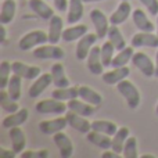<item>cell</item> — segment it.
<instances>
[{"mask_svg": "<svg viewBox=\"0 0 158 158\" xmlns=\"http://www.w3.org/2000/svg\"><path fill=\"white\" fill-rule=\"evenodd\" d=\"M117 90L121 96L126 100L128 107L131 108H137L140 104V92L136 86H135L133 82L128 81V79H123L119 83H117Z\"/></svg>", "mask_w": 158, "mask_h": 158, "instance_id": "obj_1", "label": "cell"}, {"mask_svg": "<svg viewBox=\"0 0 158 158\" xmlns=\"http://www.w3.org/2000/svg\"><path fill=\"white\" fill-rule=\"evenodd\" d=\"M46 42H49V35L44 31L36 29L31 31V32L25 33L18 42V47L22 52H28V50L36 49L40 44H44Z\"/></svg>", "mask_w": 158, "mask_h": 158, "instance_id": "obj_2", "label": "cell"}, {"mask_svg": "<svg viewBox=\"0 0 158 158\" xmlns=\"http://www.w3.org/2000/svg\"><path fill=\"white\" fill-rule=\"evenodd\" d=\"M67 106L64 101L57 100V98L52 97V98H44V100H40L39 103H36L35 110L39 112V114H53V115H61L64 112H67Z\"/></svg>", "mask_w": 158, "mask_h": 158, "instance_id": "obj_3", "label": "cell"}, {"mask_svg": "<svg viewBox=\"0 0 158 158\" xmlns=\"http://www.w3.org/2000/svg\"><path fill=\"white\" fill-rule=\"evenodd\" d=\"M33 57L38 60H63L65 52L57 44H40L33 49Z\"/></svg>", "mask_w": 158, "mask_h": 158, "instance_id": "obj_4", "label": "cell"}, {"mask_svg": "<svg viewBox=\"0 0 158 158\" xmlns=\"http://www.w3.org/2000/svg\"><path fill=\"white\" fill-rule=\"evenodd\" d=\"M132 63L144 77L151 78L156 75V64L151 61V58L146 53L136 52L133 54V57H132Z\"/></svg>", "mask_w": 158, "mask_h": 158, "instance_id": "obj_5", "label": "cell"}, {"mask_svg": "<svg viewBox=\"0 0 158 158\" xmlns=\"http://www.w3.org/2000/svg\"><path fill=\"white\" fill-rule=\"evenodd\" d=\"M90 19H92L93 25H94V29H96V33H97L98 39H104L108 33V29H110V18H107L106 14L103 13L101 10L98 8H94V10L90 11Z\"/></svg>", "mask_w": 158, "mask_h": 158, "instance_id": "obj_6", "label": "cell"}, {"mask_svg": "<svg viewBox=\"0 0 158 158\" xmlns=\"http://www.w3.org/2000/svg\"><path fill=\"white\" fill-rule=\"evenodd\" d=\"M97 39H98L97 33H89V32L79 39L77 49H75V56H77L78 60H81V61L86 60L90 50H92V47L94 46V43L97 42Z\"/></svg>", "mask_w": 158, "mask_h": 158, "instance_id": "obj_7", "label": "cell"}, {"mask_svg": "<svg viewBox=\"0 0 158 158\" xmlns=\"http://www.w3.org/2000/svg\"><path fill=\"white\" fill-rule=\"evenodd\" d=\"M131 44L135 49H139V47L158 49V35L153 32H143V31H140L139 33L132 36Z\"/></svg>", "mask_w": 158, "mask_h": 158, "instance_id": "obj_8", "label": "cell"}, {"mask_svg": "<svg viewBox=\"0 0 158 158\" xmlns=\"http://www.w3.org/2000/svg\"><path fill=\"white\" fill-rule=\"evenodd\" d=\"M86 60H87L86 67L90 74H93V75L104 74L103 72L104 65H103V61H101V47L100 46H93Z\"/></svg>", "mask_w": 158, "mask_h": 158, "instance_id": "obj_9", "label": "cell"}, {"mask_svg": "<svg viewBox=\"0 0 158 158\" xmlns=\"http://www.w3.org/2000/svg\"><path fill=\"white\" fill-rule=\"evenodd\" d=\"M65 118H67V121H68V125L71 126L72 129L78 131L79 133L86 135L92 131V122H89V121L86 119V117H82V115H79L77 112L69 110V111L67 112Z\"/></svg>", "mask_w": 158, "mask_h": 158, "instance_id": "obj_10", "label": "cell"}, {"mask_svg": "<svg viewBox=\"0 0 158 158\" xmlns=\"http://www.w3.org/2000/svg\"><path fill=\"white\" fill-rule=\"evenodd\" d=\"M53 142L57 146L58 151H60V156L63 158H69L74 154V144H72L71 139L63 131L53 135Z\"/></svg>", "mask_w": 158, "mask_h": 158, "instance_id": "obj_11", "label": "cell"}, {"mask_svg": "<svg viewBox=\"0 0 158 158\" xmlns=\"http://www.w3.org/2000/svg\"><path fill=\"white\" fill-rule=\"evenodd\" d=\"M11 67H13V74H17L24 79H29V81L36 79L42 74L39 67L28 65V64L21 63V61H14V63H11Z\"/></svg>", "mask_w": 158, "mask_h": 158, "instance_id": "obj_12", "label": "cell"}, {"mask_svg": "<svg viewBox=\"0 0 158 158\" xmlns=\"http://www.w3.org/2000/svg\"><path fill=\"white\" fill-rule=\"evenodd\" d=\"M67 125H68L67 118L58 117V118H54V119L40 121V122H39V129H40V132L44 135H56L57 132H61L63 129H65Z\"/></svg>", "mask_w": 158, "mask_h": 158, "instance_id": "obj_13", "label": "cell"}, {"mask_svg": "<svg viewBox=\"0 0 158 158\" xmlns=\"http://www.w3.org/2000/svg\"><path fill=\"white\" fill-rule=\"evenodd\" d=\"M52 83H53L52 72H50V74H40L35 81H33V83L31 85L29 90H28V94H29V97H32V98L39 97Z\"/></svg>", "mask_w": 158, "mask_h": 158, "instance_id": "obj_14", "label": "cell"}, {"mask_svg": "<svg viewBox=\"0 0 158 158\" xmlns=\"http://www.w3.org/2000/svg\"><path fill=\"white\" fill-rule=\"evenodd\" d=\"M64 32V21L60 15H53L49 21V43L57 44L60 40H63Z\"/></svg>", "mask_w": 158, "mask_h": 158, "instance_id": "obj_15", "label": "cell"}, {"mask_svg": "<svg viewBox=\"0 0 158 158\" xmlns=\"http://www.w3.org/2000/svg\"><path fill=\"white\" fill-rule=\"evenodd\" d=\"M129 74H131V69L126 65L125 67H112V69H110V71L104 72L101 75V79L107 85H117L121 81L128 78Z\"/></svg>", "mask_w": 158, "mask_h": 158, "instance_id": "obj_16", "label": "cell"}, {"mask_svg": "<svg viewBox=\"0 0 158 158\" xmlns=\"http://www.w3.org/2000/svg\"><path fill=\"white\" fill-rule=\"evenodd\" d=\"M131 14H132V6L129 3V0H122L118 4L117 10L111 14L110 22H111V25H121L131 17Z\"/></svg>", "mask_w": 158, "mask_h": 158, "instance_id": "obj_17", "label": "cell"}, {"mask_svg": "<svg viewBox=\"0 0 158 158\" xmlns=\"http://www.w3.org/2000/svg\"><path fill=\"white\" fill-rule=\"evenodd\" d=\"M28 117H29V111H28L27 108H19L18 111L7 115V117L3 119L2 126L3 128H6V129H11V128H15V126H21L28 121Z\"/></svg>", "mask_w": 158, "mask_h": 158, "instance_id": "obj_18", "label": "cell"}, {"mask_svg": "<svg viewBox=\"0 0 158 158\" xmlns=\"http://www.w3.org/2000/svg\"><path fill=\"white\" fill-rule=\"evenodd\" d=\"M10 140H11V148L15 151L17 154H21L22 151H25L27 147V136H25L24 131L19 129V126L10 129Z\"/></svg>", "mask_w": 158, "mask_h": 158, "instance_id": "obj_19", "label": "cell"}, {"mask_svg": "<svg viewBox=\"0 0 158 158\" xmlns=\"http://www.w3.org/2000/svg\"><path fill=\"white\" fill-rule=\"evenodd\" d=\"M132 19H133V24L136 25V28L139 31H143V32H154V29H156L154 24L148 19V17L146 15V13L142 8L133 10V13H132Z\"/></svg>", "mask_w": 158, "mask_h": 158, "instance_id": "obj_20", "label": "cell"}, {"mask_svg": "<svg viewBox=\"0 0 158 158\" xmlns=\"http://www.w3.org/2000/svg\"><path fill=\"white\" fill-rule=\"evenodd\" d=\"M29 7L43 21H50L54 15V10L49 4H46L44 0H29Z\"/></svg>", "mask_w": 158, "mask_h": 158, "instance_id": "obj_21", "label": "cell"}, {"mask_svg": "<svg viewBox=\"0 0 158 158\" xmlns=\"http://www.w3.org/2000/svg\"><path fill=\"white\" fill-rule=\"evenodd\" d=\"M86 140L89 143H92V144H94L96 147L101 148V150H108V148H111L112 144L111 136L104 135L97 131H90L89 133H86Z\"/></svg>", "mask_w": 158, "mask_h": 158, "instance_id": "obj_22", "label": "cell"}, {"mask_svg": "<svg viewBox=\"0 0 158 158\" xmlns=\"http://www.w3.org/2000/svg\"><path fill=\"white\" fill-rule=\"evenodd\" d=\"M67 106H68V110L77 112V114L82 115V117H90V115H93V112H94V106L83 101L82 98L78 100V97L67 101Z\"/></svg>", "mask_w": 158, "mask_h": 158, "instance_id": "obj_23", "label": "cell"}, {"mask_svg": "<svg viewBox=\"0 0 158 158\" xmlns=\"http://www.w3.org/2000/svg\"><path fill=\"white\" fill-rule=\"evenodd\" d=\"M83 17V0H69L67 22L71 25L78 24V21Z\"/></svg>", "mask_w": 158, "mask_h": 158, "instance_id": "obj_24", "label": "cell"}, {"mask_svg": "<svg viewBox=\"0 0 158 158\" xmlns=\"http://www.w3.org/2000/svg\"><path fill=\"white\" fill-rule=\"evenodd\" d=\"M52 77L53 83L56 87H68L69 86V79L65 75V69L61 63H54L52 65Z\"/></svg>", "mask_w": 158, "mask_h": 158, "instance_id": "obj_25", "label": "cell"}, {"mask_svg": "<svg viewBox=\"0 0 158 158\" xmlns=\"http://www.w3.org/2000/svg\"><path fill=\"white\" fill-rule=\"evenodd\" d=\"M17 10V3L15 0H3L2 3V10H0V22L3 25L10 24L15 17Z\"/></svg>", "mask_w": 158, "mask_h": 158, "instance_id": "obj_26", "label": "cell"}, {"mask_svg": "<svg viewBox=\"0 0 158 158\" xmlns=\"http://www.w3.org/2000/svg\"><path fill=\"white\" fill-rule=\"evenodd\" d=\"M79 97L94 107L100 106L103 103V96L89 86H79Z\"/></svg>", "mask_w": 158, "mask_h": 158, "instance_id": "obj_27", "label": "cell"}, {"mask_svg": "<svg viewBox=\"0 0 158 158\" xmlns=\"http://www.w3.org/2000/svg\"><path fill=\"white\" fill-rule=\"evenodd\" d=\"M87 33V27L85 24H78L74 27H69L67 29H64L63 32V40L64 42H74L79 40L82 36H85Z\"/></svg>", "mask_w": 158, "mask_h": 158, "instance_id": "obj_28", "label": "cell"}, {"mask_svg": "<svg viewBox=\"0 0 158 158\" xmlns=\"http://www.w3.org/2000/svg\"><path fill=\"white\" fill-rule=\"evenodd\" d=\"M52 97L61 101H69L72 98L79 97V87L68 86V87H56L52 92Z\"/></svg>", "mask_w": 158, "mask_h": 158, "instance_id": "obj_29", "label": "cell"}, {"mask_svg": "<svg viewBox=\"0 0 158 158\" xmlns=\"http://www.w3.org/2000/svg\"><path fill=\"white\" fill-rule=\"evenodd\" d=\"M107 38H108V40L114 44L117 52H119V50H122L126 47V42H125V39H123L122 32H121L119 28H118V25H110Z\"/></svg>", "mask_w": 158, "mask_h": 158, "instance_id": "obj_30", "label": "cell"}, {"mask_svg": "<svg viewBox=\"0 0 158 158\" xmlns=\"http://www.w3.org/2000/svg\"><path fill=\"white\" fill-rule=\"evenodd\" d=\"M7 92L14 101H18L22 94V77H19L17 74L11 75L7 85Z\"/></svg>", "mask_w": 158, "mask_h": 158, "instance_id": "obj_31", "label": "cell"}, {"mask_svg": "<svg viewBox=\"0 0 158 158\" xmlns=\"http://www.w3.org/2000/svg\"><path fill=\"white\" fill-rule=\"evenodd\" d=\"M129 137V128L122 126V128H118L117 133L112 136V144H111V150L117 151V153H122L123 151V146L125 142Z\"/></svg>", "mask_w": 158, "mask_h": 158, "instance_id": "obj_32", "label": "cell"}, {"mask_svg": "<svg viewBox=\"0 0 158 158\" xmlns=\"http://www.w3.org/2000/svg\"><path fill=\"white\" fill-rule=\"evenodd\" d=\"M92 131H97V132H101V133H104V135H108V136H114L118 131V126H117V123L111 122V121H106V119L93 121Z\"/></svg>", "mask_w": 158, "mask_h": 158, "instance_id": "obj_33", "label": "cell"}, {"mask_svg": "<svg viewBox=\"0 0 158 158\" xmlns=\"http://www.w3.org/2000/svg\"><path fill=\"white\" fill-rule=\"evenodd\" d=\"M133 46L128 47L126 46L125 49L119 50L118 54L114 56L112 58V63H111V67H125L129 61H132V57H133Z\"/></svg>", "mask_w": 158, "mask_h": 158, "instance_id": "obj_34", "label": "cell"}, {"mask_svg": "<svg viewBox=\"0 0 158 158\" xmlns=\"http://www.w3.org/2000/svg\"><path fill=\"white\" fill-rule=\"evenodd\" d=\"M0 106L8 114H13V112L19 110V106L17 104V101H14L10 97L8 92H4V89H2V92H0Z\"/></svg>", "mask_w": 158, "mask_h": 158, "instance_id": "obj_35", "label": "cell"}, {"mask_svg": "<svg viewBox=\"0 0 158 158\" xmlns=\"http://www.w3.org/2000/svg\"><path fill=\"white\" fill-rule=\"evenodd\" d=\"M114 52H115L114 44L110 40L104 42L103 46H101V61H103L104 67H111L112 58H114Z\"/></svg>", "mask_w": 158, "mask_h": 158, "instance_id": "obj_36", "label": "cell"}, {"mask_svg": "<svg viewBox=\"0 0 158 158\" xmlns=\"http://www.w3.org/2000/svg\"><path fill=\"white\" fill-rule=\"evenodd\" d=\"M123 157L125 158H137V139L135 136H129L128 140L125 142L123 146V151H122Z\"/></svg>", "mask_w": 158, "mask_h": 158, "instance_id": "obj_37", "label": "cell"}, {"mask_svg": "<svg viewBox=\"0 0 158 158\" xmlns=\"http://www.w3.org/2000/svg\"><path fill=\"white\" fill-rule=\"evenodd\" d=\"M13 71V67L8 61H2L0 64V87L2 89H6L8 85V81H10V74Z\"/></svg>", "mask_w": 158, "mask_h": 158, "instance_id": "obj_38", "label": "cell"}, {"mask_svg": "<svg viewBox=\"0 0 158 158\" xmlns=\"http://www.w3.org/2000/svg\"><path fill=\"white\" fill-rule=\"evenodd\" d=\"M21 157L22 158H46V157H49V151L47 150H38V151L28 150V151H22Z\"/></svg>", "mask_w": 158, "mask_h": 158, "instance_id": "obj_39", "label": "cell"}, {"mask_svg": "<svg viewBox=\"0 0 158 158\" xmlns=\"http://www.w3.org/2000/svg\"><path fill=\"white\" fill-rule=\"evenodd\" d=\"M153 17L158 15V0H139Z\"/></svg>", "mask_w": 158, "mask_h": 158, "instance_id": "obj_40", "label": "cell"}, {"mask_svg": "<svg viewBox=\"0 0 158 158\" xmlns=\"http://www.w3.org/2000/svg\"><path fill=\"white\" fill-rule=\"evenodd\" d=\"M53 3H54V7L61 13L67 11V8L69 6V0H53Z\"/></svg>", "mask_w": 158, "mask_h": 158, "instance_id": "obj_41", "label": "cell"}, {"mask_svg": "<svg viewBox=\"0 0 158 158\" xmlns=\"http://www.w3.org/2000/svg\"><path fill=\"white\" fill-rule=\"evenodd\" d=\"M17 156V153L11 148V150H7V148H0V157L2 158H14Z\"/></svg>", "mask_w": 158, "mask_h": 158, "instance_id": "obj_42", "label": "cell"}, {"mask_svg": "<svg viewBox=\"0 0 158 158\" xmlns=\"http://www.w3.org/2000/svg\"><path fill=\"white\" fill-rule=\"evenodd\" d=\"M101 157L103 158H119L121 154L117 153V151H114V150H111V151H104Z\"/></svg>", "mask_w": 158, "mask_h": 158, "instance_id": "obj_43", "label": "cell"}, {"mask_svg": "<svg viewBox=\"0 0 158 158\" xmlns=\"http://www.w3.org/2000/svg\"><path fill=\"white\" fill-rule=\"evenodd\" d=\"M154 77L158 78V52H157V56H156V75Z\"/></svg>", "mask_w": 158, "mask_h": 158, "instance_id": "obj_44", "label": "cell"}, {"mask_svg": "<svg viewBox=\"0 0 158 158\" xmlns=\"http://www.w3.org/2000/svg\"><path fill=\"white\" fill-rule=\"evenodd\" d=\"M142 158H156L154 156H150V154H143Z\"/></svg>", "mask_w": 158, "mask_h": 158, "instance_id": "obj_45", "label": "cell"}, {"mask_svg": "<svg viewBox=\"0 0 158 158\" xmlns=\"http://www.w3.org/2000/svg\"><path fill=\"white\" fill-rule=\"evenodd\" d=\"M94 2H101V0H83V3H94Z\"/></svg>", "mask_w": 158, "mask_h": 158, "instance_id": "obj_46", "label": "cell"}, {"mask_svg": "<svg viewBox=\"0 0 158 158\" xmlns=\"http://www.w3.org/2000/svg\"><path fill=\"white\" fill-rule=\"evenodd\" d=\"M157 35H158V15H157Z\"/></svg>", "mask_w": 158, "mask_h": 158, "instance_id": "obj_47", "label": "cell"}, {"mask_svg": "<svg viewBox=\"0 0 158 158\" xmlns=\"http://www.w3.org/2000/svg\"><path fill=\"white\" fill-rule=\"evenodd\" d=\"M156 112H157V115H158V103H157V107H156Z\"/></svg>", "mask_w": 158, "mask_h": 158, "instance_id": "obj_48", "label": "cell"}, {"mask_svg": "<svg viewBox=\"0 0 158 158\" xmlns=\"http://www.w3.org/2000/svg\"><path fill=\"white\" fill-rule=\"evenodd\" d=\"M119 2H122V0H119Z\"/></svg>", "mask_w": 158, "mask_h": 158, "instance_id": "obj_49", "label": "cell"}]
</instances>
